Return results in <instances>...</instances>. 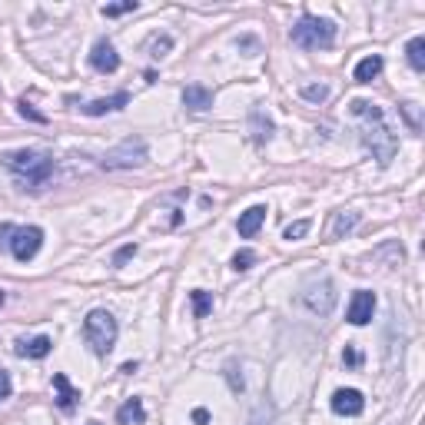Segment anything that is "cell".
Returning <instances> with one entry per match:
<instances>
[{
  "mask_svg": "<svg viewBox=\"0 0 425 425\" xmlns=\"http://www.w3.org/2000/svg\"><path fill=\"white\" fill-rule=\"evenodd\" d=\"M0 163L14 169L30 189H40L54 173V156L43 149H7V153H0Z\"/></svg>",
  "mask_w": 425,
  "mask_h": 425,
  "instance_id": "cell-1",
  "label": "cell"
},
{
  "mask_svg": "<svg viewBox=\"0 0 425 425\" xmlns=\"http://www.w3.org/2000/svg\"><path fill=\"white\" fill-rule=\"evenodd\" d=\"M289 40L302 47V50H329L335 43V23L326 17H313V14H302L299 23L289 30Z\"/></svg>",
  "mask_w": 425,
  "mask_h": 425,
  "instance_id": "cell-2",
  "label": "cell"
},
{
  "mask_svg": "<svg viewBox=\"0 0 425 425\" xmlns=\"http://www.w3.org/2000/svg\"><path fill=\"white\" fill-rule=\"evenodd\" d=\"M116 335H120V326H116L113 313H107V309H93V313H87V319H83V339H87V346H90L96 355L113 352Z\"/></svg>",
  "mask_w": 425,
  "mask_h": 425,
  "instance_id": "cell-3",
  "label": "cell"
},
{
  "mask_svg": "<svg viewBox=\"0 0 425 425\" xmlns=\"http://www.w3.org/2000/svg\"><path fill=\"white\" fill-rule=\"evenodd\" d=\"M149 156L147 140L143 136H127L123 143H116L113 149H107L100 156V167L103 169H133V167H143Z\"/></svg>",
  "mask_w": 425,
  "mask_h": 425,
  "instance_id": "cell-4",
  "label": "cell"
},
{
  "mask_svg": "<svg viewBox=\"0 0 425 425\" xmlns=\"http://www.w3.org/2000/svg\"><path fill=\"white\" fill-rule=\"evenodd\" d=\"M362 143L372 156L379 160V167H388L395 160V149H399V136L382 123V120H372L369 127L362 129Z\"/></svg>",
  "mask_w": 425,
  "mask_h": 425,
  "instance_id": "cell-5",
  "label": "cell"
},
{
  "mask_svg": "<svg viewBox=\"0 0 425 425\" xmlns=\"http://www.w3.org/2000/svg\"><path fill=\"white\" fill-rule=\"evenodd\" d=\"M10 253L17 262H27V259H34L40 253V246H43V229L40 226H14L10 229Z\"/></svg>",
  "mask_w": 425,
  "mask_h": 425,
  "instance_id": "cell-6",
  "label": "cell"
},
{
  "mask_svg": "<svg viewBox=\"0 0 425 425\" xmlns=\"http://www.w3.org/2000/svg\"><path fill=\"white\" fill-rule=\"evenodd\" d=\"M335 282L333 279H313L309 286H306V293H302V306L309 309V313L315 315H329L333 313V306H335Z\"/></svg>",
  "mask_w": 425,
  "mask_h": 425,
  "instance_id": "cell-7",
  "label": "cell"
},
{
  "mask_svg": "<svg viewBox=\"0 0 425 425\" xmlns=\"http://www.w3.org/2000/svg\"><path fill=\"white\" fill-rule=\"evenodd\" d=\"M372 313H375V293H369V289L352 293L349 309H346V319H349L352 326H366V322H372Z\"/></svg>",
  "mask_w": 425,
  "mask_h": 425,
  "instance_id": "cell-8",
  "label": "cell"
},
{
  "mask_svg": "<svg viewBox=\"0 0 425 425\" xmlns=\"http://www.w3.org/2000/svg\"><path fill=\"white\" fill-rule=\"evenodd\" d=\"M90 67L96 74H116L120 70V54L110 40H96L90 50Z\"/></svg>",
  "mask_w": 425,
  "mask_h": 425,
  "instance_id": "cell-9",
  "label": "cell"
},
{
  "mask_svg": "<svg viewBox=\"0 0 425 425\" xmlns=\"http://www.w3.org/2000/svg\"><path fill=\"white\" fill-rule=\"evenodd\" d=\"M329 406H333L335 415H362V408H366V399H362V392L359 388H339L333 392V399H329Z\"/></svg>",
  "mask_w": 425,
  "mask_h": 425,
  "instance_id": "cell-10",
  "label": "cell"
},
{
  "mask_svg": "<svg viewBox=\"0 0 425 425\" xmlns=\"http://www.w3.org/2000/svg\"><path fill=\"white\" fill-rule=\"evenodd\" d=\"M359 213L355 209H342V213H333V220H329V229H326V240L335 242V240H342L346 233H352L355 226H359Z\"/></svg>",
  "mask_w": 425,
  "mask_h": 425,
  "instance_id": "cell-11",
  "label": "cell"
},
{
  "mask_svg": "<svg viewBox=\"0 0 425 425\" xmlns=\"http://www.w3.org/2000/svg\"><path fill=\"white\" fill-rule=\"evenodd\" d=\"M127 103H129V93H127V90H120V93H113V96H100V100H90V103L83 107V113H87V116H103V113L123 110Z\"/></svg>",
  "mask_w": 425,
  "mask_h": 425,
  "instance_id": "cell-12",
  "label": "cell"
},
{
  "mask_svg": "<svg viewBox=\"0 0 425 425\" xmlns=\"http://www.w3.org/2000/svg\"><path fill=\"white\" fill-rule=\"evenodd\" d=\"M183 107L186 110H196V113L209 110V107H213V90L203 87V83H189L183 90Z\"/></svg>",
  "mask_w": 425,
  "mask_h": 425,
  "instance_id": "cell-13",
  "label": "cell"
},
{
  "mask_svg": "<svg viewBox=\"0 0 425 425\" xmlns=\"http://www.w3.org/2000/svg\"><path fill=\"white\" fill-rule=\"evenodd\" d=\"M266 206H249L246 213H240V222H236V229H240V236H246V240H253L259 233V226L266 222Z\"/></svg>",
  "mask_w": 425,
  "mask_h": 425,
  "instance_id": "cell-14",
  "label": "cell"
},
{
  "mask_svg": "<svg viewBox=\"0 0 425 425\" xmlns=\"http://www.w3.org/2000/svg\"><path fill=\"white\" fill-rule=\"evenodd\" d=\"M54 388H56V406H60V412H74L76 402H80V392L67 382L63 372H56L54 375Z\"/></svg>",
  "mask_w": 425,
  "mask_h": 425,
  "instance_id": "cell-15",
  "label": "cell"
},
{
  "mask_svg": "<svg viewBox=\"0 0 425 425\" xmlns=\"http://www.w3.org/2000/svg\"><path fill=\"white\" fill-rule=\"evenodd\" d=\"M50 349H54V342H50V335H37V339H20L17 346H14V352H17L20 359H43V355H50Z\"/></svg>",
  "mask_w": 425,
  "mask_h": 425,
  "instance_id": "cell-16",
  "label": "cell"
},
{
  "mask_svg": "<svg viewBox=\"0 0 425 425\" xmlns=\"http://www.w3.org/2000/svg\"><path fill=\"white\" fill-rule=\"evenodd\" d=\"M116 422L120 425H143L147 422V408H143V399H127L123 406L116 408Z\"/></svg>",
  "mask_w": 425,
  "mask_h": 425,
  "instance_id": "cell-17",
  "label": "cell"
},
{
  "mask_svg": "<svg viewBox=\"0 0 425 425\" xmlns=\"http://www.w3.org/2000/svg\"><path fill=\"white\" fill-rule=\"evenodd\" d=\"M273 129H276V127H273V120L259 110V107L249 113V133H253V140H256V143H266V140L273 136Z\"/></svg>",
  "mask_w": 425,
  "mask_h": 425,
  "instance_id": "cell-18",
  "label": "cell"
},
{
  "mask_svg": "<svg viewBox=\"0 0 425 425\" xmlns=\"http://www.w3.org/2000/svg\"><path fill=\"white\" fill-rule=\"evenodd\" d=\"M382 56L379 54H369L366 60H359V67H355V83H372L375 76L382 74Z\"/></svg>",
  "mask_w": 425,
  "mask_h": 425,
  "instance_id": "cell-19",
  "label": "cell"
},
{
  "mask_svg": "<svg viewBox=\"0 0 425 425\" xmlns=\"http://www.w3.org/2000/svg\"><path fill=\"white\" fill-rule=\"evenodd\" d=\"M189 302H193V315L196 319H206V315L213 313V293H206V289H193Z\"/></svg>",
  "mask_w": 425,
  "mask_h": 425,
  "instance_id": "cell-20",
  "label": "cell"
},
{
  "mask_svg": "<svg viewBox=\"0 0 425 425\" xmlns=\"http://www.w3.org/2000/svg\"><path fill=\"white\" fill-rule=\"evenodd\" d=\"M406 56H408V67H412V70H425V37L408 40Z\"/></svg>",
  "mask_w": 425,
  "mask_h": 425,
  "instance_id": "cell-21",
  "label": "cell"
},
{
  "mask_svg": "<svg viewBox=\"0 0 425 425\" xmlns=\"http://www.w3.org/2000/svg\"><path fill=\"white\" fill-rule=\"evenodd\" d=\"M399 113H402V120L408 123L412 133H422V107L419 103H399Z\"/></svg>",
  "mask_w": 425,
  "mask_h": 425,
  "instance_id": "cell-22",
  "label": "cell"
},
{
  "mask_svg": "<svg viewBox=\"0 0 425 425\" xmlns=\"http://www.w3.org/2000/svg\"><path fill=\"white\" fill-rule=\"evenodd\" d=\"M352 116H362V120H382V107H375V103H369V100H352Z\"/></svg>",
  "mask_w": 425,
  "mask_h": 425,
  "instance_id": "cell-23",
  "label": "cell"
},
{
  "mask_svg": "<svg viewBox=\"0 0 425 425\" xmlns=\"http://www.w3.org/2000/svg\"><path fill=\"white\" fill-rule=\"evenodd\" d=\"M140 3L136 0H123V3H107V7H100V14L103 17H123V14H133Z\"/></svg>",
  "mask_w": 425,
  "mask_h": 425,
  "instance_id": "cell-24",
  "label": "cell"
},
{
  "mask_svg": "<svg viewBox=\"0 0 425 425\" xmlns=\"http://www.w3.org/2000/svg\"><path fill=\"white\" fill-rule=\"evenodd\" d=\"M169 50H173V37H169V34H160V37L149 43V56H153V60H163Z\"/></svg>",
  "mask_w": 425,
  "mask_h": 425,
  "instance_id": "cell-25",
  "label": "cell"
},
{
  "mask_svg": "<svg viewBox=\"0 0 425 425\" xmlns=\"http://www.w3.org/2000/svg\"><path fill=\"white\" fill-rule=\"evenodd\" d=\"M299 93H302L309 103H322V100H329V87H326V83H309V87H302Z\"/></svg>",
  "mask_w": 425,
  "mask_h": 425,
  "instance_id": "cell-26",
  "label": "cell"
},
{
  "mask_svg": "<svg viewBox=\"0 0 425 425\" xmlns=\"http://www.w3.org/2000/svg\"><path fill=\"white\" fill-rule=\"evenodd\" d=\"M309 229H313V220H296V222H289V226H286V233H282V236L293 242V240H302Z\"/></svg>",
  "mask_w": 425,
  "mask_h": 425,
  "instance_id": "cell-27",
  "label": "cell"
},
{
  "mask_svg": "<svg viewBox=\"0 0 425 425\" xmlns=\"http://www.w3.org/2000/svg\"><path fill=\"white\" fill-rule=\"evenodd\" d=\"M253 262H256V253H253V249H240V253L233 256V269H236V273H246Z\"/></svg>",
  "mask_w": 425,
  "mask_h": 425,
  "instance_id": "cell-28",
  "label": "cell"
},
{
  "mask_svg": "<svg viewBox=\"0 0 425 425\" xmlns=\"http://www.w3.org/2000/svg\"><path fill=\"white\" fill-rule=\"evenodd\" d=\"M17 110H20V116H27V120H34V123H47V116L34 110V107H30L27 100H20V103H17Z\"/></svg>",
  "mask_w": 425,
  "mask_h": 425,
  "instance_id": "cell-29",
  "label": "cell"
},
{
  "mask_svg": "<svg viewBox=\"0 0 425 425\" xmlns=\"http://www.w3.org/2000/svg\"><path fill=\"white\" fill-rule=\"evenodd\" d=\"M342 359H346V366H349V369H359V366H362V352L355 349V346H346Z\"/></svg>",
  "mask_w": 425,
  "mask_h": 425,
  "instance_id": "cell-30",
  "label": "cell"
},
{
  "mask_svg": "<svg viewBox=\"0 0 425 425\" xmlns=\"http://www.w3.org/2000/svg\"><path fill=\"white\" fill-rule=\"evenodd\" d=\"M129 256H136V242H127L123 249H116V256H113V266H123Z\"/></svg>",
  "mask_w": 425,
  "mask_h": 425,
  "instance_id": "cell-31",
  "label": "cell"
},
{
  "mask_svg": "<svg viewBox=\"0 0 425 425\" xmlns=\"http://www.w3.org/2000/svg\"><path fill=\"white\" fill-rule=\"evenodd\" d=\"M226 379H229V388H233V392H242V388H246L242 375H236V366H229V369H226Z\"/></svg>",
  "mask_w": 425,
  "mask_h": 425,
  "instance_id": "cell-32",
  "label": "cell"
},
{
  "mask_svg": "<svg viewBox=\"0 0 425 425\" xmlns=\"http://www.w3.org/2000/svg\"><path fill=\"white\" fill-rule=\"evenodd\" d=\"M10 392H14V382H10V372H3V369H0V402H3V399H7Z\"/></svg>",
  "mask_w": 425,
  "mask_h": 425,
  "instance_id": "cell-33",
  "label": "cell"
},
{
  "mask_svg": "<svg viewBox=\"0 0 425 425\" xmlns=\"http://www.w3.org/2000/svg\"><path fill=\"white\" fill-rule=\"evenodd\" d=\"M240 47H242V50H249L246 56H256V54H259V40H256V37H242V40H240Z\"/></svg>",
  "mask_w": 425,
  "mask_h": 425,
  "instance_id": "cell-34",
  "label": "cell"
},
{
  "mask_svg": "<svg viewBox=\"0 0 425 425\" xmlns=\"http://www.w3.org/2000/svg\"><path fill=\"white\" fill-rule=\"evenodd\" d=\"M193 422L206 425V422H209V412H206V408H196V412H193Z\"/></svg>",
  "mask_w": 425,
  "mask_h": 425,
  "instance_id": "cell-35",
  "label": "cell"
},
{
  "mask_svg": "<svg viewBox=\"0 0 425 425\" xmlns=\"http://www.w3.org/2000/svg\"><path fill=\"white\" fill-rule=\"evenodd\" d=\"M120 372H123V375H129V372H136V362H123V366H120Z\"/></svg>",
  "mask_w": 425,
  "mask_h": 425,
  "instance_id": "cell-36",
  "label": "cell"
},
{
  "mask_svg": "<svg viewBox=\"0 0 425 425\" xmlns=\"http://www.w3.org/2000/svg\"><path fill=\"white\" fill-rule=\"evenodd\" d=\"M3 299H7V296H3V289H0V306H3Z\"/></svg>",
  "mask_w": 425,
  "mask_h": 425,
  "instance_id": "cell-37",
  "label": "cell"
},
{
  "mask_svg": "<svg viewBox=\"0 0 425 425\" xmlns=\"http://www.w3.org/2000/svg\"><path fill=\"white\" fill-rule=\"evenodd\" d=\"M90 425H96V422H90Z\"/></svg>",
  "mask_w": 425,
  "mask_h": 425,
  "instance_id": "cell-38",
  "label": "cell"
}]
</instances>
